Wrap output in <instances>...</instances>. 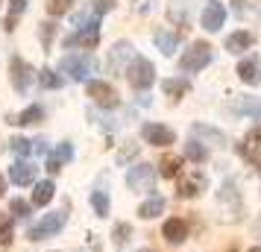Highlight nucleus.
Here are the masks:
<instances>
[{"mask_svg": "<svg viewBox=\"0 0 261 252\" xmlns=\"http://www.w3.org/2000/svg\"><path fill=\"white\" fill-rule=\"evenodd\" d=\"M217 208H220V220L223 223H238L241 220V211H244V200H241V191L232 179H226L217 191Z\"/></svg>", "mask_w": 261, "mask_h": 252, "instance_id": "1", "label": "nucleus"}, {"mask_svg": "<svg viewBox=\"0 0 261 252\" xmlns=\"http://www.w3.org/2000/svg\"><path fill=\"white\" fill-rule=\"evenodd\" d=\"M65 223H68V211H65V208H59V211H50V214H44L41 220H38L36 226H30V232H27V240L38 243V240L56 238L62 229H65Z\"/></svg>", "mask_w": 261, "mask_h": 252, "instance_id": "2", "label": "nucleus"}, {"mask_svg": "<svg viewBox=\"0 0 261 252\" xmlns=\"http://www.w3.org/2000/svg\"><path fill=\"white\" fill-rule=\"evenodd\" d=\"M208 65H212V44H208V41H194V44L182 53V59H179L182 73H200V71H205Z\"/></svg>", "mask_w": 261, "mask_h": 252, "instance_id": "3", "label": "nucleus"}, {"mask_svg": "<svg viewBox=\"0 0 261 252\" xmlns=\"http://www.w3.org/2000/svg\"><path fill=\"white\" fill-rule=\"evenodd\" d=\"M123 76L129 79V85L135 88V91H147V88L155 82V65L147 59V56H135V59L129 62V68H126Z\"/></svg>", "mask_w": 261, "mask_h": 252, "instance_id": "4", "label": "nucleus"}, {"mask_svg": "<svg viewBox=\"0 0 261 252\" xmlns=\"http://www.w3.org/2000/svg\"><path fill=\"white\" fill-rule=\"evenodd\" d=\"M9 82L18 94H27L33 82H36V68L24 59V56H12L9 59Z\"/></svg>", "mask_w": 261, "mask_h": 252, "instance_id": "5", "label": "nucleus"}, {"mask_svg": "<svg viewBox=\"0 0 261 252\" xmlns=\"http://www.w3.org/2000/svg\"><path fill=\"white\" fill-rule=\"evenodd\" d=\"M100 44V18H91V21H85L76 33L65 38V47H80V50H94Z\"/></svg>", "mask_w": 261, "mask_h": 252, "instance_id": "6", "label": "nucleus"}, {"mask_svg": "<svg viewBox=\"0 0 261 252\" xmlns=\"http://www.w3.org/2000/svg\"><path fill=\"white\" fill-rule=\"evenodd\" d=\"M59 71L65 73V76H71L73 82H88V76L94 73V59H91V56L68 53V56L59 62Z\"/></svg>", "mask_w": 261, "mask_h": 252, "instance_id": "7", "label": "nucleus"}, {"mask_svg": "<svg viewBox=\"0 0 261 252\" xmlns=\"http://www.w3.org/2000/svg\"><path fill=\"white\" fill-rule=\"evenodd\" d=\"M155 185V167L153 164H147V161H138V164H132L129 173H126V188L135 193H150Z\"/></svg>", "mask_w": 261, "mask_h": 252, "instance_id": "8", "label": "nucleus"}, {"mask_svg": "<svg viewBox=\"0 0 261 252\" xmlns=\"http://www.w3.org/2000/svg\"><path fill=\"white\" fill-rule=\"evenodd\" d=\"M85 91H88V97L100 108H118L120 106V94L115 91V85L106 82V79H88L85 82Z\"/></svg>", "mask_w": 261, "mask_h": 252, "instance_id": "9", "label": "nucleus"}, {"mask_svg": "<svg viewBox=\"0 0 261 252\" xmlns=\"http://www.w3.org/2000/svg\"><path fill=\"white\" fill-rule=\"evenodd\" d=\"M179 185H176V193L182 200H194L200 197L202 191H208V176L202 170H188V173H179L176 176Z\"/></svg>", "mask_w": 261, "mask_h": 252, "instance_id": "10", "label": "nucleus"}, {"mask_svg": "<svg viewBox=\"0 0 261 252\" xmlns=\"http://www.w3.org/2000/svg\"><path fill=\"white\" fill-rule=\"evenodd\" d=\"M226 6L220 3V0H205V6H202L200 12V26L205 30V33H220L226 24Z\"/></svg>", "mask_w": 261, "mask_h": 252, "instance_id": "11", "label": "nucleus"}, {"mask_svg": "<svg viewBox=\"0 0 261 252\" xmlns=\"http://www.w3.org/2000/svg\"><path fill=\"white\" fill-rule=\"evenodd\" d=\"M132 59H135L132 41H115V47L109 50V59H106L109 73H126V68H129Z\"/></svg>", "mask_w": 261, "mask_h": 252, "instance_id": "12", "label": "nucleus"}, {"mask_svg": "<svg viewBox=\"0 0 261 252\" xmlns=\"http://www.w3.org/2000/svg\"><path fill=\"white\" fill-rule=\"evenodd\" d=\"M141 138L150 147H170V144H176V132H173L170 126H165V123H144V126H141Z\"/></svg>", "mask_w": 261, "mask_h": 252, "instance_id": "13", "label": "nucleus"}, {"mask_svg": "<svg viewBox=\"0 0 261 252\" xmlns=\"http://www.w3.org/2000/svg\"><path fill=\"white\" fill-rule=\"evenodd\" d=\"M9 182L18 185V188H30V185H36L38 182V167L36 164H30L27 158H18L12 167H9Z\"/></svg>", "mask_w": 261, "mask_h": 252, "instance_id": "14", "label": "nucleus"}, {"mask_svg": "<svg viewBox=\"0 0 261 252\" xmlns=\"http://www.w3.org/2000/svg\"><path fill=\"white\" fill-rule=\"evenodd\" d=\"M238 156L244 158V161H252V164H258L261 161V129H249L244 138H241V144H238Z\"/></svg>", "mask_w": 261, "mask_h": 252, "instance_id": "15", "label": "nucleus"}, {"mask_svg": "<svg viewBox=\"0 0 261 252\" xmlns=\"http://www.w3.org/2000/svg\"><path fill=\"white\" fill-rule=\"evenodd\" d=\"M194 9H197V0H170L167 6V18L176 26H191V18H194Z\"/></svg>", "mask_w": 261, "mask_h": 252, "instance_id": "16", "label": "nucleus"}, {"mask_svg": "<svg viewBox=\"0 0 261 252\" xmlns=\"http://www.w3.org/2000/svg\"><path fill=\"white\" fill-rule=\"evenodd\" d=\"M153 44L162 56H173L179 50V44H182V33H179V30H155Z\"/></svg>", "mask_w": 261, "mask_h": 252, "instance_id": "17", "label": "nucleus"}, {"mask_svg": "<svg viewBox=\"0 0 261 252\" xmlns=\"http://www.w3.org/2000/svg\"><path fill=\"white\" fill-rule=\"evenodd\" d=\"M162 238H165L167 243H173V246L185 243V240H188V223H185L182 217H170V220H165V226H162Z\"/></svg>", "mask_w": 261, "mask_h": 252, "instance_id": "18", "label": "nucleus"}, {"mask_svg": "<svg viewBox=\"0 0 261 252\" xmlns=\"http://www.w3.org/2000/svg\"><path fill=\"white\" fill-rule=\"evenodd\" d=\"M238 79L244 85H261V62L255 56H244L238 62Z\"/></svg>", "mask_w": 261, "mask_h": 252, "instance_id": "19", "label": "nucleus"}, {"mask_svg": "<svg viewBox=\"0 0 261 252\" xmlns=\"http://www.w3.org/2000/svg\"><path fill=\"white\" fill-rule=\"evenodd\" d=\"M191 138H197L200 144H217V147L226 144V135L220 129H214V126H205V123H194L191 126Z\"/></svg>", "mask_w": 261, "mask_h": 252, "instance_id": "20", "label": "nucleus"}, {"mask_svg": "<svg viewBox=\"0 0 261 252\" xmlns=\"http://www.w3.org/2000/svg\"><path fill=\"white\" fill-rule=\"evenodd\" d=\"M252 44H255V36L249 30H238V33H232V36L226 38V50L232 56H244V50H249Z\"/></svg>", "mask_w": 261, "mask_h": 252, "instance_id": "21", "label": "nucleus"}, {"mask_svg": "<svg viewBox=\"0 0 261 252\" xmlns=\"http://www.w3.org/2000/svg\"><path fill=\"white\" fill-rule=\"evenodd\" d=\"M56 197V185L50 179H44V182H36L33 185V200H30V205L33 208H47V203Z\"/></svg>", "mask_w": 261, "mask_h": 252, "instance_id": "22", "label": "nucleus"}, {"mask_svg": "<svg viewBox=\"0 0 261 252\" xmlns=\"http://www.w3.org/2000/svg\"><path fill=\"white\" fill-rule=\"evenodd\" d=\"M232 111L235 115H244V118L261 120V100L258 97H238L235 103H232Z\"/></svg>", "mask_w": 261, "mask_h": 252, "instance_id": "23", "label": "nucleus"}, {"mask_svg": "<svg viewBox=\"0 0 261 252\" xmlns=\"http://www.w3.org/2000/svg\"><path fill=\"white\" fill-rule=\"evenodd\" d=\"M41 120H44V108L38 106V103H33V106H27L21 115H12L9 123H15V126H33V123H41Z\"/></svg>", "mask_w": 261, "mask_h": 252, "instance_id": "24", "label": "nucleus"}, {"mask_svg": "<svg viewBox=\"0 0 261 252\" xmlns=\"http://www.w3.org/2000/svg\"><path fill=\"white\" fill-rule=\"evenodd\" d=\"M188 88H191V82L188 79H182V76H170V79L162 82V91H165L170 100H182V97L188 94Z\"/></svg>", "mask_w": 261, "mask_h": 252, "instance_id": "25", "label": "nucleus"}, {"mask_svg": "<svg viewBox=\"0 0 261 252\" xmlns=\"http://www.w3.org/2000/svg\"><path fill=\"white\" fill-rule=\"evenodd\" d=\"M165 205L167 203L162 200V197H150L147 203L138 205V217H141V220H155L159 214H165Z\"/></svg>", "mask_w": 261, "mask_h": 252, "instance_id": "26", "label": "nucleus"}, {"mask_svg": "<svg viewBox=\"0 0 261 252\" xmlns=\"http://www.w3.org/2000/svg\"><path fill=\"white\" fill-rule=\"evenodd\" d=\"M179 173H182V156H162V161H159V176L176 179Z\"/></svg>", "mask_w": 261, "mask_h": 252, "instance_id": "27", "label": "nucleus"}, {"mask_svg": "<svg viewBox=\"0 0 261 252\" xmlns=\"http://www.w3.org/2000/svg\"><path fill=\"white\" fill-rule=\"evenodd\" d=\"M27 12V0H9V12L3 18V30L6 33H12L15 26H18V18Z\"/></svg>", "mask_w": 261, "mask_h": 252, "instance_id": "28", "label": "nucleus"}, {"mask_svg": "<svg viewBox=\"0 0 261 252\" xmlns=\"http://www.w3.org/2000/svg\"><path fill=\"white\" fill-rule=\"evenodd\" d=\"M91 208H94V214L100 217V220H106L109 214H112V200H109L106 191H91Z\"/></svg>", "mask_w": 261, "mask_h": 252, "instance_id": "29", "label": "nucleus"}, {"mask_svg": "<svg viewBox=\"0 0 261 252\" xmlns=\"http://www.w3.org/2000/svg\"><path fill=\"white\" fill-rule=\"evenodd\" d=\"M185 158H188V161H194V164H202V161L208 158V147L200 144L197 138H191L188 144H185Z\"/></svg>", "mask_w": 261, "mask_h": 252, "instance_id": "30", "label": "nucleus"}, {"mask_svg": "<svg viewBox=\"0 0 261 252\" xmlns=\"http://www.w3.org/2000/svg\"><path fill=\"white\" fill-rule=\"evenodd\" d=\"M36 76H38V82H41V88H44V91H56V88H62V85H65V79H62L56 71H50V68H41Z\"/></svg>", "mask_w": 261, "mask_h": 252, "instance_id": "31", "label": "nucleus"}, {"mask_svg": "<svg viewBox=\"0 0 261 252\" xmlns=\"http://www.w3.org/2000/svg\"><path fill=\"white\" fill-rule=\"evenodd\" d=\"M15 240V217L0 214V246H12Z\"/></svg>", "mask_w": 261, "mask_h": 252, "instance_id": "32", "label": "nucleus"}, {"mask_svg": "<svg viewBox=\"0 0 261 252\" xmlns=\"http://www.w3.org/2000/svg\"><path fill=\"white\" fill-rule=\"evenodd\" d=\"M138 153H141V147H138V144H132V141H126V144H123V147L118 150V156H115V158H118V164L123 167V164L135 161V158H138Z\"/></svg>", "mask_w": 261, "mask_h": 252, "instance_id": "33", "label": "nucleus"}, {"mask_svg": "<svg viewBox=\"0 0 261 252\" xmlns=\"http://www.w3.org/2000/svg\"><path fill=\"white\" fill-rule=\"evenodd\" d=\"M9 214H12L15 220H27V217L33 214V205L27 203V200H21V197H15L12 203H9Z\"/></svg>", "mask_w": 261, "mask_h": 252, "instance_id": "34", "label": "nucleus"}, {"mask_svg": "<svg viewBox=\"0 0 261 252\" xmlns=\"http://www.w3.org/2000/svg\"><path fill=\"white\" fill-rule=\"evenodd\" d=\"M9 150H12L15 156L27 158L30 153H33V141H30V138H24V135H15L12 141H9Z\"/></svg>", "mask_w": 261, "mask_h": 252, "instance_id": "35", "label": "nucleus"}, {"mask_svg": "<svg viewBox=\"0 0 261 252\" xmlns=\"http://www.w3.org/2000/svg\"><path fill=\"white\" fill-rule=\"evenodd\" d=\"M129 238H132V226L129 223H118V226L112 229V240H115V246H126L129 243Z\"/></svg>", "mask_w": 261, "mask_h": 252, "instance_id": "36", "label": "nucleus"}, {"mask_svg": "<svg viewBox=\"0 0 261 252\" xmlns=\"http://www.w3.org/2000/svg\"><path fill=\"white\" fill-rule=\"evenodd\" d=\"M73 3H76V0H47L44 6H47V15L59 18V15H68V12H71Z\"/></svg>", "mask_w": 261, "mask_h": 252, "instance_id": "37", "label": "nucleus"}, {"mask_svg": "<svg viewBox=\"0 0 261 252\" xmlns=\"http://www.w3.org/2000/svg\"><path fill=\"white\" fill-rule=\"evenodd\" d=\"M47 156H53V158H56V161L62 164V167H65V164H68V161L73 158V144H71V141H62V144L56 147L53 153H47Z\"/></svg>", "mask_w": 261, "mask_h": 252, "instance_id": "38", "label": "nucleus"}, {"mask_svg": "<svg viewBox=\"0 0 261 252\" xmlns=\"http://www.w3.org/2000/svg\"><path fill=\"white\" fill-rule=\"evenodd\" d=\"M38 38H41V44H44V47H50V44H53V38H56V24H47V21H44V24L38 26Z\"/></svg>", "mask_w": 261, "mask_h": 252, "instance_id": "39", "label": "nucleus"}, {"mask_svg": "<svg viewBox=\"0 0 261 252\" xmlns=\"http://www.w3.org/2000/svg\"><path fill=\"white\" fill-rule=\"evenodd\" d=\"M115 9V0H91V15L100 18V15H106Z\"/></svg>", "mask_w": 261, "mask_h": 252, "instance_id": "40", "label": "nucleus"}, {"mask_svg": "<svg viewBox=\"0 0 261 252\" xmlns=\"http://www.w3.org/2000/svg\"><path fill=\"white\" fill-rule=\"evenodd\" d=\"M244 3H247V0H235V12H238V15L244 12Z\"/></svg>", "mask_w": 261, "mask_h": 252, "instance_id": "41", "label": "nucleus"}, {"mask_svg": "<svg viewBox=\"0 0 261 252\" xmlns=\"http://www.w3.org/2000/svg\"><path fill=\"white\" fill-rule=\"evenodd\" d=\"M3 193H6V179L0 176V197H3Z\"/></svg>", "mask_w": 261, "mask_h": 252, "instance_id": "42", "label": "nucleus"}, {"mask_svg": "<svg viewBox=\"0 0 261 252\" xmlns=\"http://www.w3.org/2000/svg\"><path fill=\"white\" fill-rule=\"evenodd\" d=\"M247 252H261V246H252V249H247Z\"/></svg>", "mask_w": 261, "mask_h": 252, "instance_id": "43", "label": "nucleus"}, {"mask_svg": "<svg viewBox=\"0 0 261 252\" xmlns=\"http://www.w3.org/2000/svg\"><path fill=\"white\" fill-rule=\"evenodd\" d=\"M141 252H155V249H141Z\"/></svg>", "mask_w": 261, "mask_h": 252, "instance_id": "44", "label": "nucleus"}, {"mask_svg": "<svg viewBox=\"0 0 261 252\" xmlns=\"http://www.w3.org/2000/svg\"><path fill=\"white\" fill-rule=\"evenodd\" d=\"M258 164H261V161H258Z\"/></svg>", "mask_w": 261, "mask_h": 252, "instance_id": "45", "label": "nucleus"}]
</instances>
